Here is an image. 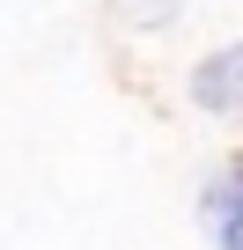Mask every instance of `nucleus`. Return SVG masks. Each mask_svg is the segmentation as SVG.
I'll return each instance as SVG.
<instances>
[{"mask_svg": "<svg viewBox=\"0 0 243 250\" xmlns=\"http://www.w3.org/2000/svg\"><path fill=\"white\" fill-rule=\"evenodd\" d=\"M184 96H192L206 118H236V110H243V44H221V52H206V59L192 66Z\"/></svg>", "mask_w": 243, "mask_h": 250, "instance_id": "1", "label": "nucleus"}, {"mask_svg": "<svg viewBox=\"0 0 243 250\" xmlns=\"http://www.w3.org/2000/svg\"><path fill=\"white\" fill-rule=\"evenodd\" d=\"M199 199H206V206H199V213H206V235H214L221 250H243V169H221Z\"/></svg>", "mask_w": 243, "mask_h": 250, "instance_id": "2", "label": "nucleus"}]
</instances>
